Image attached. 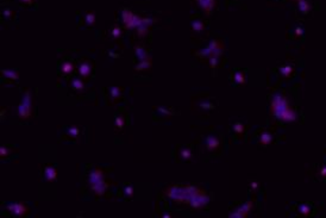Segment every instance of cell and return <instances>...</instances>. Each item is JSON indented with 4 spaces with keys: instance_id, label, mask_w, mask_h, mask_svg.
Segmentation results:
<instances>
[{
    "instance_id": "6da1fadb",
    "label": "cell",
    "mask_w": 326,
    "mask_h": 218,
    "mask_svg": "<svg viewBox=\"0 0 326 218\" xmlns=\"http://www.w3.org/2000/svg\"><path fill=\"white\" fill-rule=\"evenodd\" d=\"M9 209L11 210V212H13V213L17 214V216H21V214H24L25 211H26L25 206H23L21 204H10V205H9Z\"/></svg>"
},
{
    "instance_id": "7a4b0ae2",
    "label": "cell",
    "mask_w": 326,
    "mask_h": 218,
    "mask_svg": "<svg viewBox=\"0 0 326 218\" xmlns=\"http://www.w3.org/2000/svg\"><path fill=\"white\" fill-rule=\"evenodd\" d=\"M79 72L82 76H87L88 74L91 73V66L87 63V62H83V63H81L79 66Z\"/></svg>"
},
{
    "instance_id": "3957f363",
    "label": "cell",
    "mask_w": 326,
    "mask_h": 218,
    "mask_svg": "<svg viewBox=\"0 0 326 218\" xmlns=\"http://www.w3.org/2000/svg\"><path fill=\"white\" fill-rule=\"evenodd\" d=\"M44 174H45V179H47L48 181H54L55 178H56V171H55L54 168H51V167L45 168Z\"/></svg>"
},
{
    "instance_id": "277c9868",
    "label": "cell",
    "mask_w": 326,
    "mask_h": 218,
    "mask_svg": "<svg viewBox=\"0 0 326 218\" xmlns=\"http://www.w3.org/2000/svg\"><path fill=\"white\" fill-rule=\"evenodd\" d=\"M61 71L64 74H68L73 71V65L70 63V62H64V63H62V66H61Z\"/></svg>"
},
{
    "instance_id": "5b68a950",
    "label": "cell",
    "mask_w": 326,
    "mask_h": 218,
    "mask_svg": "<svg viewBox=\"0 0 326 218\" xmlns=\"http://www.w3.org/2000/svg\"><path fill=\"white\" fill-rule=\"evenodd\" d=\"M3 74L6 76V78H10V79H14V80H17L18 79V74L16 73V72H13V71H3Z\"/></svg>"
},
{
    "instance_id": "8992f818",
    "label": "cell",
    "mask_w": 326,
    "mask_h": 218,
    "mask_svg": "<svg viewBox=\"0 0 326 218\" xmlns=\"http://www.w3.org/2000/svg\"><path fill=\"white\" fill-rule=\"evenodd\" d=\"M136 54L138 55V57H140L142 60H146L145 57H146V53L140 48V47H137L136 48Z\"/></svg>"
},
{
    "instance_id": "52a82bcc",
    "label": "cell",
    "mask_w": 326,
    "mask_h": 218,
    "mask_svg": "<svg viewBox=\"0 0 326 218\" xmlns=\"http://www.w3.org/2000/svg\"><path fill=\"white\" fill-rule=\"evenodd\" d=\"M72 86H73L74 88H76V89H82V87H83L82 82H81L79 79H74V80L72 81Z\"/></svg>"
},
{
    "instance_id": "ba28073f",
    "label": "cell",
    "mask_w": 326,
    "mask_h": 218,
    "mask_svg": "<svg viewBox=\"0 0 326 218\" xmlns=\"http://www.w3.org/2000/svg\"><path fill=\"white\" fill-rule=\"evenodd\" d=\"M94 19H95V17H94V14L93 13H87L86 14V22H87V24H93L94 23Z\"/></svg>"
},
{
    "instance_id": "9c48e42d",
    "label": "cell",
    "mask_w": 326,
    "mask_h": 218,
    "mask_svg": "<svg viewBox=\"0 0 326 218\" xmlns=\"http://www.w3.org/2000/svg\"><path fill=\"white\" fill-rule=\"evenodd\" d=\"M111 94H112V97H119V94H120V91L118 89L117 87H113L112 89H111Z\"/></svg>"
},
{
    "instance_id": "30bf717a",
    "label": "cell",
    "mask_w": 326,
    "mask_h": 218,
    "mask_svg": "<svg viewBox=\"0 0 326 218\" xmlns=\"http://www.w3.org/2000/svg\"><path fill=\"white\" fill-rule=\"evenodd\" d=\"M120 35V29L119 27H113L112 30V36L113 37H117V36H119Z\"/></svg>"
},
{
    "instance_id": "8fae6325",
    "label": "cell",
    "mask_w": 326,
    "mask_h": 218,
    "mask_svg": "<svg viewBox=\"0 0 326 218\" xmlns=\"http://www.w3.org/2000/svg\"><path fill=\"white\" fill-rule=\"evenodd\" d=\"M144 66H146V67H148V66H150V62H146V60H144L140 65H138V66H137V69H143V68H145Z\"/></svg>"
},
{
    "instance_id": "7c38bea8",
    "label": "cell",
    "mask_w": 326,
    "mask_h": 218,
    "mask_svg": "<svg viewBox=\"0 0 326 218\" xmlns=\"http://www.w3.org/2000/svg\"><path fill=\"white\" fill-rule=\"evenodd\" d=\"M193 27L195 29V30H201V27H202V25L199 23V22H195V23H193Z\"/></svg>"
},
{
    "instance_id": "4fadbf2b",
    "label": "cell",
    "mask_w": 326,
    "mask_h": 218,
    "mask_svg": "<svg viewBox=\"0 0 326 218\" xmlns=\"http://www.w3.org/2000/svg\"><path fill=\"white\" fill-rule=\"evenodd\" d=\"M115 123H117V127H119V128H122V125H123V119L119 117V118H117L115 119Z\"/></svg>"
},
{
    "instance_id": "5bb4252c",
    "label": "cell",
    "mask_w": 326,
    "mask_h": 218,
    "mask_svg": "<svg viewBox=\"0 0 326 218\" xmlns=\"http://www.w3.org/2000/svg\"><path fill=\"white\" fill-rule=\"evenodd\" d=\"M69 132H70L73 136H75V135H77V134H79V130L74 128V129H69Z\"/></svg>"
},
{
    "instance_id": "9a60e30c",
    "label": "cell",
    "mask_w": 326,
    "mask_h": 218,
    "mask_svg": "<svg viewBox=\"0 0 326 218\" xmlns=\"http://www.w3.org/2000/svg\"><path fill=\"white\" fill-rule=\"evenodd\" d=\"M20 1H24V3H27V4H31L34 0H20Z\"/></svg>"
},
{
    "instance_id": "2e32d148",
    "label": "cell",
    "mask_w": 326,
    "mask_h": 218,
    "mask_svg": "<svg viewBox=\"0 0 326 218\" xmlns=\"http://www.w3.org/2000/svg\"><path fill=\"white\" fill-rule=\"evenodd\" d=\"M4 14H5V16H6V17H9V16H10V14H11V12H10V11H9V10H6V11H5V12H4Z\"/></svg>"
},
{
    "instance_id": "e0dca14e",
    "label": "cell",
    "mask_w": 326,
    "mask_h": 218,
    "mask_svg": "<svg viewBox=\"0 0 326 218\" xmlns=\"http://www.w3.org/2000/svg\"><path fill=\"white\" fill-rule=\"evenodd\" d=\"M126 193H128V194H131V189H130V187L126 189Z\"/></svg>"
}]
</instances>
